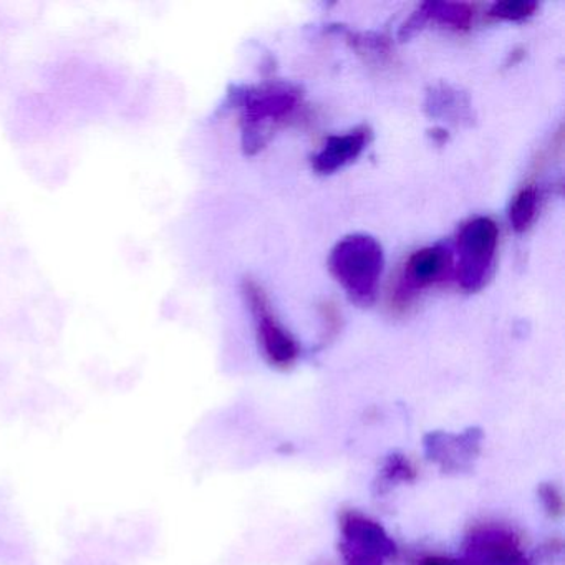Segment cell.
Masks as SVG:
<instances>
[{
	"mask_svg": "<svg viewBox=\"0 0 565 565\" xmlns=\"http://www.w3.org/2000/svg\"><path fill=\"white\" fill-rule=\"evenodd\" d=\"M383 249L366 234L343 237L330 254L329 267L349 299L360 307L375 302L383 273Z\"/></svg>",
	"mask_w": 565,
	"mask_h": 565,
	"instance_id": "1",
	"label": "cell"
},
{
	"mask_svg": "<svg viewBox=\"0 0 565 565\" xmlns=\"http://www.w3.org/2000/svg\"><path fill=\"white\" fill-rule=\"evenodd\" d=\"M243 110L244 148L256 153L269 140L276 124L289 118L299 107V94L289 85H266L259 88H244L236 94Z\"/></svg>",
	"mask_w": 565,
	"mask_h": 565,
	"instance_id": "2",
	"label": "cell"
},
{
	"mask_svg": "<svg viewBox=\"0 0 565 565\" xmlns=\"http://www.w3.org/2000/svg\"><path fill=\"white\" fill-rule=\"evenodd\" d=\"M498 226L489 217L479 216L462 224L456 237V277L466 292H478L488 282L498 250Z\"/></svg>",
	"mask_w": 565,
	"mask_h": 565,
	"instance_id": "3",
	"label": "cell"
},
{
	"mask_svg": "<svg viewBox=\"0 0 565 565\" xmlns=\"http://www.w3.org/2000/svg\"><path fill=\"white\" fill-rule=\"evenodd\" d=\"M342 535L340 554L345 565H383L386 558L396 554V544L388 532L359 512L343 515Z\"/></svg>",
	"mask_w": 565,
	"mask_h": 565,
	"instance_id": "4",
	"label": "cell"
},
{
	"mask_svg": "<svg viewBox=\"0 0 565 565\" xmlns=\"http://www.w3.org/2000/svg\"><path fill=\"white\" fill-rule=\"evenodd\" d=\"M244 294L256 320L257 335L264 355L277 369H290L299 359V345L296 340L280 326L270 309L266 294L254 280L244 282Z\"/></svg>",
	"mask_w": 565,
	"mask_h": 565,
	"instance_id": "5",
	"label": "cell"
},
{
	"mask_svg": "<svg viewBox=\"0 0 565 565\" xmlns=\"http://www.w3.org/2000/svg\"><path fill=\"white\" fill-rule=\"evenodd\" d=\"M465 548L471 565H532L514 532L499 525L476 527Z\"/></svg>",
	"mask_w": 565,
	"mask_h": 565,
	"instance_id": "6",
	"label": "cell"
},
{
	"mask_svg": "<svg viewBox=\"0 0 565 565\" xmlns=\"http://www.w3.org/2000/svg\"><path fill=\"white\" fill-rule=\"evenodd\" d=\"M482 433L469 428L462 433H429L425 438V451L429 461L445 472H462L472 468L481 452Z\"/></svg>",
	"mask_w": 565,
	"mask_h": 565,
	"instance_id": "7",
	"label": "cell"
},
{
	"mask_svg": "<svg viewBox=\"0 0 565 565\" xmlns=\"http://www.w3.org/2000/svg\"><path fill=\"white\" fill-rule=\"evenodd\" d=\"M451 270V254L445 247L433 246L416 250L406 260L402 280L396 289V300L402 303L408 302L418 290L445 280Z\"/></svg>",
	"mask_w": 565,
	"mask_h": 565,
	"instance_id": "8",
	"label": "cell"
},
{
	"mask_svg": "<svg viewBox=\"0 0 565 565\" xmlns=\"http://www.w3.org/2000/svg\"><path fill=\"white\" fill-rule=\"evenodd\" d=\"M370 134L366 128H356L347 135H337L327 140L326 147L312 160L313 170L320 174L335 173L340 168L355 161L369 143Z\"/></svg>",
	"mask_w": 565,
	"mask_h": 565,
	"instance_id": "9",
	"label": "cell"
},
{
	"mask_svg": "<svg viewBox=\"0 0 565 565\" xmlns=\"http://www.w3.org/2000/svg\"><path fill=\"white\" fill-rule=\"evenodd\" d=\"M425 111L433 118L449 121L471 120V104L468 97L448 85L433 87L426 94Z\"/></svg>",
	"mask_w": 565,
	"mask_h": 565,
	"instance_id": "10",
	"label": "cell"
},
{
	"mask_svg": "<svg viewBox=\"0 0 565 565\" xmlns=\"http://www.w3.org/2000/svg\"><path fill=\"white\" fill-rule=\"evenodd\" d=\"M426 19H435L443 25H449L456 31H466L471 25L475 18V9L469 4H459V2H426L422 6Z\"/></svg>",
	"mask_w": 565,
	"mask_h": 565,
	"instance_id": "11",
	"label": "cell"
},
{
	"mask_svg": "<svg viewBox=\"0 0 565 565\" xmlns=\"http://www.w3.org/2000/svg\"><path fill=\"white\" fill-rule=\"evenodd\" d=\"M539 203H541V194L535 186L522 188L515 194L509 207V220L515 233H524L531 227L539 213Z\"/></svg>",
	"mask_w": 565,
	"mask_h": 565,
	"instance_id": "12",
	"label": "cell"
},
{
	"mask_svg": "<svg viewBox=\"0 0 565 565\" xmlns=\"http://www.w3.org/2000/svg\"><path fill=\"white\" fill-rule=\"evenodd\" d=\"M535 9H537V4L532 0H515V2L509 0V2H495L489 11V15L502 19V21H524L534 14Z\"/></svg>",
	"mask_w": 565,
	"mask_h": 565,
	"instance_id": "13",
	"label": "cell"
},
{
	"mask_svg": "<svg viewBox=\"0 0 565 565\" xmlns=\"http://www.w3.org/2000/svg\"><path fill=\"white\" fill-rule=\"evenodd\" d=\"M416 478L412 462L402 455H392L386 459L382 469V479L388 484L393 482H408Z\"/></svg>",
	"mask_w": 565,
	"mask_h": 565,
	"instance_id": "14",
	"label": "cell"
},
{
	"mask_svg": "<svg viewBox=\"0 0 565 565\" xmlns=\"http://www.w3.org/2000/svg\"><path fill=\"white\" fill-rule=\"evenodd\" d=\"M539 495H541L542 504H544L547 514L552 518H561L562 512H564V499H562L561 491L554 484H542L539 489Z\"/></svg>",
	"mask_w": 565,
	"mask_h": 565,
	"instance_id": "15",
	"label": "cell"
},
{
	"mask_svg": "<svg viewBox=\"0 0 565 565\" xmlns=\"http://www.w3.org/2000/svg\"><path fill=\"white\" fill-rule=\"evenodd\" d=\"M418 565H471V564H466V562H458V561H455V558L438 557V555H433V557L423 558L422 562H418Z\"/></svg>",
	"mask_w": 565,
	"mask_h": 565,
	"instance_id": "16",
	"label": "cell"
}]
</instances>
